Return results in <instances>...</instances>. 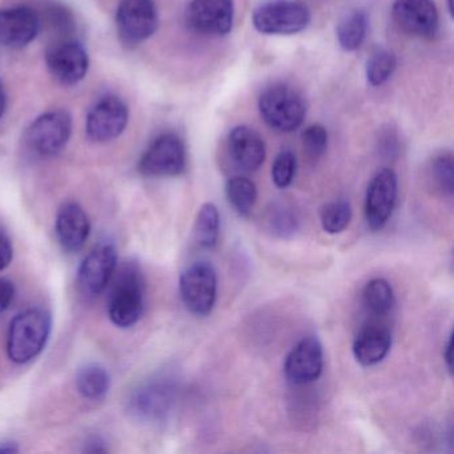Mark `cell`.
<instances>
[{
    "mask_svg": "<svg viewBox=\"0 0 454 454\" xmlns=\"http://www.w3.org/2000/svg\"><path fill=\"white\" fill-rule=\"evenodd\" d=\"M110 374L98 364H87L76 373V387L83 397L99 400L110 389Z\"/></svg>",
    "mask_w": 454,
    "mask_h": 454,
    "instance_id": "cell-23",
    "label": "cell"
},
{
    "mask_svg": "<svg viewBox=\"0 0 454 454\" xmlns=\"http://www.w3.org/2000/svg\"><path fill=\"white\" fill-rule=\"evenodd\" d=\"M397 175L390 168H382L374 175L366 191L365 214L366 224L372 231H380L385 227L397 201Z\"/></svg>",
    "mask_w": 454,
    "mask_h": 454,
    "instance_id": "cell-10",
    "label": "cell"
},
{
    "mask_svg": "<svg viewBox=\"0 0 454 454\" xmlns=\"http://www.w3.org/2000/svg\"><path fill=\"white\" fill-rule=\"evenodd\" d=\"M297 159L292 151H281L272 166V180L278 188H286L296 175Z\"/></svg>",
    "mask_w": 454,
    "mask_h": 454,
    "instance_id": "cell-29",
    "label": "cell"
},
{
    "mask_svg": "<svg viewBox=\"0 0 454 454\" xmlns=\"http://www.w3.org/2000/svg\"><path fill=\"white\" fill-rule=\"evenodd\" d=\"M14 251L12 243L6 236L0 235V270H6L12 262Z\"/></svg>",
    "mask_w": 454,
    "mask_h": 454,
    "instance_id": "cell-33",
    "label": "cell"
},
{
    "mask_svg": "<svg viewBox=\"0 0 454 454\" xmlns=\"http://www.w3.org/2000/svg\"><path fill=\"white\" fill-rule=\"evenodd\" d=\"M368 30V20L365 12H353L340 22L337 27V39L345 51H356L360 49Z\"/></svg>",
    "mask_w": 454,
    "mask_h": 454,
    "instance_id": "cell-26",
    "label": "cell"
},
{
    "mask_svg": "<svg viewBox=\"0 0 454 454\" xmlns=\"http://www.w3.org/2000/svg\"><path fill=\"white\" fill-rule=\"evenodd\" d=\"M180 296L192 315L208 316L216 304L217 275L214 265L206 260L192 262L180 276Z\"/></svg>",
    "mask_w": 454,
    "mask_h": 454,
    "instance_id": "cell-6",
    "label": "cell"
},
{
    "mask_svg": "<svg viewBox=\"0 0 454 454\" xmlns=\"http://www.w3.org/2000/svg\"><path fill=\"white\" fill-rule=\"evenodd\" d=\"M233 0H192L185 12L188 27L207 36H224L232 30Z\"/></svg>",
    "mask_w": 454,
    "mask_h": 454,
    "instance_id": "cell-13",
    "label": "cell"
},
{
    "mask_svg": "<svg viewBox=\"0 0 454 454\" xmlns=\"http://www.w3.org/2000/svg\"><path fill=\"white\" fill-rule=\"evenodd\" d=\"M363 302L371 315L381 317L395 307V292L389 281L382 278L368 281L363 289Z\"/></svg>",
    "mask_w": 454,
    "mask_h": 454,
    "instance_id": "cell-22",
    "label": "cell"
},
{
    "mask_svg": "<svg viewBox=\"0 0 454 454\" xmlns=\"http://www.w3.org/2000/svg\"><path fill=\"white\" fill-rule=\"evenodd\" d=\"M397 60L392 52L387 50H379L373 52L366 63V78L372 86H381L385 82L389 81L390 76L395 73Z\"/></svg>",
    "mask_w": 454,
    "mask_h": 454,
    "instance_id": "cell-28",
    "label": "cell"
},
{
    "mask_svg": "<svg viewBox=\"0 0 454 454\" xmlns=\"http://www.w3.org/2000/svg\"><path fill=\"white\" fill-rule=\"evenodd\" d=\"M158 9L153 0H121L116 12V27L121 42L137 46L155 34Z\"/></svg>",
    "mask_w": 454,
    "mask_h": 454,
    "instance_id": "cell-9",
    "label": "cell"
},
{
    "mask_svg": "<svg viewBox=\"0 0 454 454\" xmlns=\"http://www.w3.org/2000/svg\"><path fill=\"white\" fill-rule=\"evenodd\" d=\"M231 158L233 163L246 172H254L265 160V143L259 132L251 127L239 126L228 137Z\"/></svg>",
    "mask_w": 454,
    "mask_h": 454,
    "instance_id": "cell-19",
    "label": "cell"
},
{
    "mask_svg": "<svg viewBox=\"0 0 454 454\" xmlns=\"http://www.w3.org/2000/svg\"><path fill=\"white\" fill-rule=\"evenodd\" d=\"M310 12L296 0H270L254 10L252 23L265 35H294L310 23Z\"/></svg>",
    "mask_w": 454,
    "mask_h": 454,
    "instance_id": "cell-5",
    "label": "cell"
},
{
    "mask_svg": "<svg viewBox=\"0 0 454 454\" xmlns=\"http://www.w3.org/2000/svg\"><path fill=\"white\" fill-rule=\"evenodd\" d=\"M18 448L14 442H2L0 443V454L4 453H17Z\"/></svg>",
    "mask_w": 454,
    "mask_h": 454,
    "instance_id": "cell-36",
    "label": "cell"
},
{
    "mask_svg": "<svg viewBox=\"0 0 454 454\" xmlns=\"http://www.w3.org/2000/svg\"><path fill=\"white\" fill-rule=\"evenodd\" d=\"M145 278L137 264L124 265L108 297V315L119 328L134 326L145 310Z\"/></svg>",
    "mask_w": 454,
    "mask_h": 454,
    "instance_id": "cell-2",
    "label": "cell"
},
{
    "mask_svg": "<svg viewBox=\"0 0 454 454\" xmlns=\"http://www.w3.org/2000/svg\"><path fill=\"white\" fill-rule=\"evenodd\" d=\"M118 264V254L114 244L108 241L98 244L82 262L78 284L82 294L97 297L107 288Z\"/></svg>",
    "mask_w": 454,
    "mask_h": 454,
    "instance_id": "cell-11",
    "label": "cell"
},
{
    "mask_svg": "<svg viewBox=\"0 0 454 454\" xmlns=\"http://www.w3.org/2000/svg\"><path fill=\"white\" fill-rule=\"evenodd\" d=\"M352 219V207L348 200L339 199L325 204L320 212V222L323 230L331 235L342 232L349 225Z\"/></svg>",
    "mask_w": 454,
    "mask_h": 454,
    "instance_id": "cell-27",
    "label": "cell"
},
{
    "mask_svg": "<svg viewBox=\"0 0 454 454\" xmlns=\"http://www.w3.org/2000/svg\"><path fill=\"white\" fill-rule=\"evenodd\" d=\"M393 18L401 30L419 38H432L440 23L433 0H395Z\"/></svg>",
    "mask_w": 454,
    "mask_h": 454,
    "instance_id": "cell-16",
    "label": "cell"
},
{
    "mask_svg": "<svg viewBox=\"0 0 454 454\" xmlns=\"http://www.w3.org/2000/svg\"><path fill=\"white\" fill-rule=\"evenodd\" d=\"M46 63L55 81L63 86H75L83 81L90 66L86 50L74 41L52 44L47 50Z\"/></svg>",
    "mask_w": 454,
    "mask_h": 454,
    "instance_id": "cell-14",
    "label": "cell"
},
{
    "mask_svg": "<svg viewBox=\"0 0 454 454\" xmlns=\"http://www.w3.org/2000/svg\"><path fill=\"white\" fill-rule=\"evenodd\" d=\"M15 299V286L7 278H0V312L9 309Z\"/></svg>",
    "mask_w": 454,
    "mask_h": 454,
    "instance_id": "cell-32",
    "label": "cell"
},
{
    "mask_svg": "<svg viewBox=\"0 0 454 454\" xmlns=\"http://www.w3.org/2000/svg\"><path fill=\"white\" fill-rule=\"evenodd\" d=\"M7 97L6 91H4V84L0 82V118L4 116V111H6Z\"/></svg>",
    "mask_w": 454,
    "mask_h": 454,
    "instance_id": "cell-35",
    "label": "cell"
},
{
    "mask_svg": "<svg viewBox=\"0 0 454 454\" xmlns=\"http://www.w3.org/2000/svg\"><path fill=\"white\" fill-rule=\"evenodd\" d=\"M127 123L129 107L126 103L115 95H107L90 110L86 132L94 142H110L123 134Z\"/></svg>",
    "mask_w": 454,
    "mask_h": 454,
    "instance_id": "cell-12",
    "label": "cell"
},
{
    "mask_svg": "<svg viewBox=\"0 0 454 454\" xmlns=\"http://www.w3.org/2000/svg\"><path fill=\"white\" fill-rule=\"evenodd\" d=\"M187 153L183 140L167 132L156 137L140 159L139 171L145 176L174 177L184 172Z\"/></svg>",
    "mask_w": 454,
    "mask_h": 454,
    "instance_id": "cell-7",
    "label": "cell"
},
{
    "mask_svg": "<svg viewBox=\"0 0 454 454\" xmlns=\"http://www.w3.org/2000/svg\"><path fill=\"white\" fill-rule=\"evenodd\" d=\"M177 397V384L169 374H158L132 392L129 409L132 416L142 421L155 422L166 419L174 408Z\"/></svg>",
    "mask_w": 454,
    "mask_h": 454,
    "instance_id": "cell-4",
    "label": "cell"
},
{
    "mask_svg": "<svg viewBox=\"0 0 454 454\" xmlns=\"http://www.w3.org/2000/svg\"><path fill=\"white\" fill-rule=\"evenodd\" d=\"M392 348V332L387 325L371 323L361 328L353 341V356L363 366L381 363Z\"/></svg>",
    "mask_w": 454,
    "mask_h": 454,
    "instance_id": "cell-20",
    "label": "cell"
},
{
    "mask_svg": "<svg viewBox=\"0 0 454 454\" xmlns=\"http://www.w3.org/2000/svg\"><path fill=\"white\" fill-rule=\"evenodd\" d=\"M324 352L320 340L315 336L300 340L284 364L286 379L294 385H307L316 381L323 373Z\"/></svg>",
    "mask_w": 454,
    "mask_h": 454,
    "instance_id": "cell-15",
    "label": "cell"
},
{
    "mask_svg": "<svg viewBox=\"0 0 454 454\" xmlns=\"http://www.w3.org/2000/svg\"><path fill=\"white\" fill-rule=\"evenodd\" d=\"M302 145L309 158L318 159L328 147V132L320 124H313L302 132Z\"/></svg>",
    "mask_w": 454,
    "mask_h": 454,
    "instance_id": "cell-31",
    "label": "cell"
},
{
    "mask_svg": "<svg viewBox=\"0 0 454 454\" xmlns=\"http://www.w3.org/2000/svg\"><path fill=\"white\" fill-rule=\"evenodd\" d=\"M259 110L265 123L278 132L299 129L307 114L301 95L286 84L267 87L260 95Z\"/></svg>",
    "mask_w": 454,
    "mask_h": 454,
    "instance_id": "cell-3",
    "label": "cell"
},
{
    "mask_svg": "<svg viewBox=\"0 0 454 454\" xmlns=\"http://www.w3.org/2000/svg\"><path fill=\"white\" fill-rule=\"evenodd\" d=\"M451 334L448 337V340H446L445 345H443V361H445L446 368H448V371L450 372L453 371V358H451Z\"/></svg>",
    "mask_w": 454,
    "mask_h": 454,
    "instance_id": "cell-34",
    "label": "cell"
},
{
    "mask_svg": "<svg viewBox=\"0 0 454 454\" xmlns=\"http://www.w3.org/2000/svg\"><path fill=\"white\" fill-rule=\"evenodd\" d=\"M41 28L38 14L30 7L0 10V43L20 49L36 38Z\"/></svg>",
    "mask_w": 454,
    "mask_h": 454,
    "instance_id": "cell-17",
    "label": "cell"
},
{
    "mask_svg": "<svg viewBox=\"0 0 454 454\" xmlns=\"http://www.w3.org/2000/svg\"><path fill=\"white\" fill-rule=\"evenodd\" d=\"M220 233V215L216 206L206 203L199 209L193 227V236L199 247L212 249L216 247Z\"/></svg>",
    "mask_w": 454,
    "mask_h": 454,
    "instance_id": "cell-24",
    "label": "cell"
},
{
    "mask_svg": "<svg viewBox=\"0 0 454 454\" xmlns=\"http://www.w3.org/2000/svg\"><path fill=\"white\" fill-rule=\"evenodd\" d=\"M433 179L445 195L453 196L454 191V164L453 158L449 153L440 155L432 164Z\"/></svg>",
    "mask_w": 454,
    "mask_h": 454,
    "instance_id": "cell-30",
    "label": "cell"
},
{
    "mask_svg": "<svg viewBox=\"0 0 454 454\" xmlns=\"http://www.w3.org/2000/svg\"><path fill=\"white\" fill-rule=\"evenodd\" d=\"M265 227L276 238L288 239L299 231L300 217L291 204L270 203L264 215Z\"/></svg>",
    "mask_w": 454,
    "mask_h": 454,
    "instance_id": "cell-21",
    "label": "cell"
},
{
    "mask_svg": "<svg viewBox=\"0 0 454 454\" xmlns=\"http://www.w3.org/2000/svg\"><path fill=\"white\" fill-rule=\"evenodd\" d=\"M73 132V119L63 110L50 111L33 121L26 143L39 156H54L65 148Z\"/></svg>",
    "mask_w": 454,
    "mask_h": 454,
    "instance_id": "cell-8",
    "label": "cell"
},
{
    "mask_svg": "<svg viewBox=\"0 0 454 454\" xmlns=\"http://www.w3.org/2000/svg\"><path fill=\"white\" fill-rule=\"evenodd\" d=\"M55 231L65 251L78 252L89 239L91 224L84 209L78 203L68 201L58 211Z\"/></svg>",
    "mask_w": 454,
    "mask_h": 454,
    "instance_id": "cell-18",
    "label": "cell"
},
{
    "mask_svg": "<svg viewBox=\"0 0 454 454\" xmlns=\"http://www.w3.org/2000/svg\"><path fill=\"white\" fill-rule=\"evenodd\" d=\"M51 316L42 308H30L15 316L7 336V353L15 364L30 363L49 341Z\"/></svg>",
    "mask_w": 454,
    "mask_h": 454,
    "instance_id": "cell-1",
    "label": "cell"
},
{
    "mask_svg": "<svg viewBox=\"0 0 454 454\" xmlns=\"http://www.w3.org/2000/svg\"><path fill=\"white\" fill-rule=\"evenodd\" d=\"M228 201L240 216H248L257 200L254 183L246 176L231 177L225 185Z\"/></svg>",
    "mask_w": 454,
    "mask_h": 454,
    "instance_id": "cell-25",
    "label": "cell"
}]
</instances>
